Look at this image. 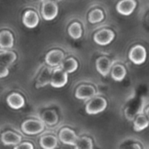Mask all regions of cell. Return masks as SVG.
I'll use <instances>...</instances> for the list:
<instances>
[{
  "label": "cell",
  "mask_w": 149,
  "mask_h": 149,
  "mask_svg": "<svg viewBox=\"0 0 149 149\" xmlns=\"http://www.w3.org/2000/svg\"><path fill=\"white\" fill-rule=\"evenodd\" d=\"M68 34L74 40H78L83 35V28L80 23L73 22L68 26Z\"/></svg>",
  "instance_id": "cb8c5ba5"
},
{
  "label": "cell",
  "mask_w": 149,
  "mask_h": 149,
  "mask_svg": "<svg viewBox=\"0 0 149 149\" xmlns=\"http://www.w3.org/2000/svg\"><path fill=\"white\" fill-rule=\"evenodd\" d=\"M64 61V53L60 49L49 51L45 57V61L49 67H59Z\"/></svg>",
  "instance_id": "52a82bcc"
},
{
  "label": "cell",
  "mask_w": 149,
  "mask_h": 149,
  "mask_svg": "<svg viewBox=\"0 0 149 149\" xmlns=\"http://www.w3.org/2000/svg\"><path fill=\"white\" fill-rule=\"evenodd\" d=\"M13 149H34V146L31 142H23L15 146Z\"/></svg>",
  "instance_id": "484cf974"
},
{
  "label": "cell",
  "mask_w": 149,
  "mask_h": 149,
  "mask_svg": "<svg viewBox=\"0 0 149 149\" xmlns=\"http://www.w3.org/2000/svg\"><path fill=\"white\" fill-rule=\"evenodd\" d=\"M104 19V13L101 9H94L88 15V20L91 24L100 23Z\"/></svg>",
  "instance_id": "d4e9b609"
},
{
  "label": "cell",
  "mask_w": 149,
  "mask_h": 149,
  "mask_svg": "<svg viewBox=\"0 0 149 149\" xmlns=\"http://www.w3.org/2000/svg\"><path fill=\"white\" fill-rule=\"evenodd\" d=\"M17 60V54L13 51L5 50L0 52V64L6 67L12 66Z\"/></svg>",
  "instance_id": "e0dca14e"
},
{
  "label": "cell",
  "mask_w": 149,
  "mask_h": 149,
  "mask_svg": "<svg viewBox=\"0 0 149 149\" xmlns=\"http://www.w3.org/2000/svg\"><path fill=\"white\" fill-rule=\"evenodd\" d=\"M149 125V120L146 117V115H144L143 113L139 114L133 122V129L136 132H141L145 130Z\"/></svg>",
  "instance_id": "44dd1931"
},
{
  "label": "cell",
  "mask_w": 149,
  "mask_h": 149,
  "mask_svg": "<svg viewBox=\"0 0 149 149\" xmlns=\"http://www.w3.org/2000/svg\"><path fill=\"white\" fill-rule=\"evenodd\" d=\"M137 3L135 0H120L117 4L116 9L119 14L124 16H129L134 12Z\"/></svg>",
  "instance_id": "30bf717a"
},
{
  "label": "cell",
  "mask_w": 149,
  "mask_h": 149,
  "mask_svg": "<svg viewBox=\"0 0 149 149\" xmlns=\"http://www.w3.org/2000/svg\"><path fill=\"white\" fill-rule=\"evenodd\" d=\"M40 145L43 149H55L58 146V139L54 135H45L40 139Z\"/></svg>",
  "instance_id": "d6986e66"
},
{
  "label": "cell",
  "mask_w": 149,
  "mask_h": 149,
  "mask_svg": "<svg viewBox=\"0 0 149 149\" xmlns=\"http://www.w3.org/2000/svg\"><path fill=\"white\" fill-rule=\"evenodd\" d=\"M115 33L111 29H101L94 34V41L100 46H106L114 40Z\"/></svg>",
  "instance_id": "8992f818"
},
{
  "label": "cell",
  "mask_w": 149,
  "mask_h": 149,
  "mask_svg": "<svg viewBox=\"0 0 149 149\" xmlns=\"http://www.w3.org/2000/svg\"><path fill=\"white\" fill-rule=\"evenodd\" d=\"M96 68L98 73L103 77H107L112 68L111 61L106 56H100L96 61Z\"/></svg>",
  "instance_id": "8fae6325"
},
{
  "label": "cell",
  "mask_w": 149,
  "mask_h": 149,
  "mask_svg": "<svg viewBox=\"0 0 149 149\" xmlns=\"http://www.w3.org/2000/svg\"><path fill=\"white\" fill-rule=\"evenodd\" d=\"M96 90L92 85L90 84H82L77 87L76 91V97L80 100H88L91 99L96 96Z\"/></svg>",
  "instance_id": "9c48e42d"
},
{
  "label": "cell",
  "mask_w": 149,
  "mask_h": 149,
  "mask_svg": "<svg viewBox=\"0 0 149 149\" xmlns=\"http://www.w3.org/2000/svg\"><path fill=\"white\" fill-rule=\"evenodd\" d=\"M74 149H93V141L90 137L83 136L79 137L76 145L74 146Z\"/></svg>",
  "instance_id": "603a6c76"
},
{
  "label": "cell",
  "mask_w": 149,
  "mask_h": 149,
  "mask_svg": "<svg viewBox=\"0 0 149 149\" xmlns=\"http://www.w3.org/2000/svg\"><path fill=\"white\" fill-rule=\"evenodd\" d=\"M22 22L26 27L29 29H33V28H35L39 25L40 18H39L38 13L35 11L27 10L23 15Z\"/></svg>",
  "instance_id": "7c38bea8"
},
{
  "label": "cell",
  "mask_w": 149,
  "mask_h": 149,
  "mask_svg": "<svg viewBox=\"0 0 149 149\" xmlns=\"http://www.w3.org/2000/svg\"><path fill=\"white\" fill-rule=\"evenodd\" d=\"M1 140L6 146H17L21 143L22 137L12 131H7L2 133Z\"/></svg>",
  "instance_id": "4fadbf2b"
},
{
  "label": "cell",
  "mask_w": 149,
  "mask_h": 149,
  "mask_svg": "<svg viewBox=\"0 0 149 149\" xmlns=\"http://www.w3.org/2000/svg\"><path fill=\"white\" fill-rule=\"evenodd\" d=\"M146 117H147V118L149 120V107H147L146 110Z\"/></svg>",
  "instance_id": "f1b7e54d"
},
{
  "label": "cell",
  "mask_w": 149,
  "mask_h": 149,
  "mask_svg": "<svg viewBox=\"0 0 149 149\" xmlns=\"http://www.w3.org/2000/svg\"><path fill=\"white\" fill-rule=\"evenodd\" d=\"M59 139L65 145L74 146L79 137H77V133L74 132L72 129L68 127H64L60 130L59 132Z\"/></svg>",
  "instance_id": "ba28073f"
},
{
  "label": "cell",
  "mask_w": 149,
  "mask_h": 149,
  "mask_svg": "<svg viewBox=\"0 0 149 149\" xmlns=\"http://www.w3.org/2000/svg\"><path fill=\"white\" fill-rule=\"evenodd\" d=\"M58 13H59V9L56 3L51 1V0H44L42 2L41 15L45 20L50 21L54 19L57 17Z\"/></svg>",
  "instance_id": "277c9868"
},
{
  "label": "cell",
  "mask_w": 149,
  "mask_h": 149,
  "mask_svg": "<svg viewBox=\"0 0 149 149\" xmlns=\"http://www.w3.org/2000/svg\"><path fill=\"white\" fill-rule=\"evenodd\" d=\"M6 102L8 104V105L14 110H19L21 109L25 106L26 101L25 98L22 95H20L19 93H12L7 97Z\"/></svg>",
  "instance_id": "5bb4252c"
},
{
  "label": "cell",
  "mask_w": 149,
  "mask_h": 149,
  "mask_svg": "<svg viewBox=\"0 0 149 149\" xmlns=\"http://www.w3.org/2000/svg\"><path fill=\"white\" fill-rule=\"evenodd\" d=\"M52 73H53V70L50 68L45 67L40 71L39 77L37 78L36 87L37 88H40V87H44V86L47 85L48 84H50L51 77H52Z\"/></svg>",
  "instance_id": "2e32d148"
},
{
  "label": "cell",
  "mask_w": 149,
  "mask_h": 149,
  "mask_svg": "<svg viewBox=\"0 0 149 149\" xmlns=\"http://www.w3.org/2000/svg\"><path fill=\"white\" fill-rule=\"evenodd\" d=\"M45 129V123L38 119H27L21 125V130L25 134L36 135L42 132Z\"/></svg>",
  "instance_id": "6da1fadb"
},
{
  "label": "cell",
  "mask_w": 149,
  "mask_h": 149,
  "mask_svg": "<svg viewBox=\"0 0 149 149\" xmlns=\"http://www.w3.org/2000/svg\"><path fill=\"white\" fill-rule=\"evenodd\" d=\"M41 120L47 125H55L58 123V114L54 110H46L41 114Z\"/></svg>",
  "instance_id": "ac0fdd59"
},
{
  "label": "cell",
  "mask_w": 149,
  "mask_h": 149,
  "mask_svg": "<svg viewBox=\"0 0 149 149\" xmlns=\"http://www.w3.org/2000/svg\"><path fill=\"white\" fill-rule=\"evenodd\" d=\"M129 59L136 65L143 64L146 60V50L141 45H136L129 52Z\"/></svg>",
  "instance_id": "5b68a950"
},
{
  "label": "cell",
  "mask_w": 149,
  "mask_h": 149,
  "mask_svg": "<svg viewBox=\"0 0 149 149\" xmlns=\"http://www.w3.org/2000/svg\"><path fill=\"white\" fill-rule=\"evenodd\" d=\"M107 107V101L103 97H94L86 104V112L90 115H96L103 112Z\"/></svg>",
  "instance_id": "7a4b0ae2"
},
{
  "label": "cell",
  "mask_w": 149,
  "mask_h": 149,
  "mask_svg": "<svg viewBox=\"0 0 149 149\" xmlns=\"http://www.w3.org/2000/svg\"><path fill=\"white\" fill-rule=\"evenodd\" d=\"M124 149H141V146L139 143H131L127 146L124 147Z\"/></svg>",
  "instance_id": "83f0119b"
},
{
  "label": "cell",
  "mask_w": 149,
  "mask_h": 149,
  "mask_svg": "<svg viewBox=\"0 0 149 149\" xmlns=\"http://www.w3.org/2000/svg\"><path fill=\"white\" fill-rule=\"evenodd\" d=\"M61 67L68 74V73H74V71H77V69L78 68V62L74 58L70 57V58H68V59L64 60L62 61V63L61 64Z\"/></svg>",
  "instance_id": "7402d4cb"
},
{
  "label": "cell",
  "mask_w": 149,
  "mask_h": 149,
  "mask_svg": "<svg viewBox=\"0 0 149 149\" xmlns=\"http://www.w3.org/2000/svg\"><path fill=\"white\" fill-rule=\"evenodd\" d=\"M14 45L13 34L8 30H3L0 32V48L11 49Z\"/></svg>",
  "instance_id": "9a60e30c"
},
{
  "label": "cell",
  "mask_w": 149,
  "mask_h": 149,
  "mask_svg": "<svg viewBox=\"0 0 149 149\" xmlns=\"http://www.w3.org/2000/svg\"><path fill=\"white\" fill-rule=\"evenodd\" d=\"M68 83V73L61 66L53 69L50 85L54 88H62Z\"/></svg>",
  "instance_id": "3957f363"
},
{
  "label": "cell",
  "mask_w": 149,
  "mask_h": 149,
  "mask_svg": "<svg viewBox=\"0 0 149 149\" xmlns=\"http://www.w3.org/2000/svg\"><path fill=\"white\" fill-rule=\"evenodd\" d=\"M9 74V69L6 66L0 64V78H5L8 77Z\"/></svg>",
  "instance_id": "4316f807"
},
{
  "label": "cell",
  "mask_w": 149,
  "mask_h": 149,
  "mask_svg": "<svg viewBox=\"0 0 149 149\" xmlns=\"http://www.w3.org/2000/svg\"><path fill=\"white\" fill-rule=\"evenodd\" d=\"M111 74L113 80H115L116 82H121L125 78L126 69L121 64H115L111 68Z\"/></svg>",
  "instance_id": "ffe728a7"
}]
</instances>
